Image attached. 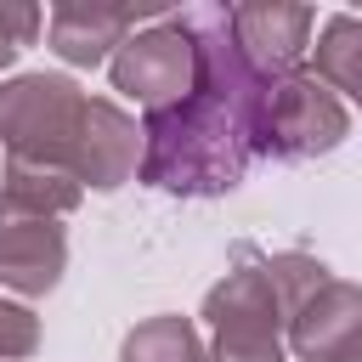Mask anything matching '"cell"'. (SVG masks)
Instances as JSON below:
<instances>
[{"label":"cell","instance_id":"obj_10","mask_svg":"<svg viewBox=\"0 0 362 362\" xmlns=\"http://www.w3.org/2000/svg\"><path fill=\"white\" fill-rule=\"evenodd\" d=\"M311 28H317V11L311 6H232V34H238L243 57L266 79L294 74Z\"/></svg>","mask_w":362,"mask_h":362},{"label":"cell","instance_id":"obj_12","mask_svg":"<svg viewBox=\"0 0 362 362\" xmlns=\"http://www.w3.org/2000/svg\"><path fill=\"white\" fill-rule=\"evenodd\" d=\"M317 79L362 107V17H328L317 40Z\"/></svg>","mask_w":362,"mask_h":362},{"label":"cell","instance_id":"obj_11","mask_svg":"<svg viewBox=\"0 0 362 362\" xmlns=\"http://www.w3.org/2000/svg\"><path fill=\"white\" fill-rule=\"evenodd\" d=\"M0 204L11 209H34V215H68L79 204V181L62 170H34V164H6L0 175Z\"/></svg>","mask_w":362,"mask_h":362},{"label":"cell","instance_id":"obj_8","mask_svg":"<svg viewBox=\"0 0 362 362\" xmlns=\"http://www.w3.org/2000/svg\"><path fill=\"white\" fill-rule=\"evenodd\" d=\"M45 28H51V51L74 68H96V62H113V51L141 28V17L130 6H85V0H62L45 11Z\"/></svg>","mask_w":362,"mask_h":362},{"label":"cell","instance_id":"obj_14","mask_svg":"<svg viewBox=\"0 0 362 362\" xmlns=\"http://www.w3.org/2000/svg\"><path fill=\"white\" fill-rule=\"evenodd\" d=\"M40 345V317L28 305H11L0 300V362H17V356H34Z\"/></svg>","mask_w":362,"mask_h":362},{"label":"cell","instance_id":"obj_13","mask_svg":"<svg viewBox=\"0 0 362 362\" xmlns=\"http://www.w3.org/2000/svg\"><path fill=\"white\" fill-rule=\"evenodd\" d=\"M119 362H209V356L187 317H147L124 334Z\"/></svg>","mask_w":362,"mask_h":362},{"label":"cell","instance_id":"obj_3","mask_svg":"<svg viewBox=\"0 0 362 362\" xmlns=\"http://www.w3.org/2000/svg\"><path fill=\"white\" fill-rule=\"evenodd\" d=\"M215 351L209 362H283V300L272 283V266L255 243L232 249V272L204 300Z\"/></svg>","mask_w":362,"mask_h":362},{"label":"cell","instance_id":"obj_6","mask_svg":"<svg viewBox=\"0 0 362 362\" xmlns=\"http://www.w3.org/2000/svg\"><path fill=\"white\" fill-rule=\"evenodd\" d=\"M288 351L300 362H362V288L328 277L305 305H294Z\"/></svg>","mask_w":362,"mask_h":362},{"label":"cell","instance_id":"obj_15","mask_svg":"<svg viewBox=\"0 0 362 362\" xmlns=\"http://www.w3.org/2000/svg\"><path fill=\"white\" fill-rule=\"evenodd\" d=\"M11 57H17V45H11V40H6V34H0V68H6V62H11Z\"/></svg>","mask_w":362,"mask_h":362},{"label":"cell","instance_id":"obj_4","mask_svg":"<svg viewBox=\"0 0 362 362\" xmlns=\"http://www.w3.org/2000/svg\"><path fill=\"white\" fill-rule=\"evenodd\" d=\"M113 90L136 96L147 113H164L175 102L192 96L198 85V40H192V23L187 11H158L147 17L119 51H113Z\"/></svg>","mask_w":362,"mask_h":362},{"label":"cell","instance_id":"obj_2","mask_svg":"<svg viewBox=\"0 0 362 362\" xmlns=\"http://www.w3.org/2000/svg\"><path fill=\"white\" fill-rule=\"evenodd\" d=\"M85 119H90V96L62 74H23L0 85V141L11 164L74 175Z\"/></svg>","mask_w":362,"mask_h":362},{"label":"cell","instance_id":"obj_9","mask_svg":"<svg viewBox=\"0 0 362 362\" xmlns=\"http://www.w3.org/2000/svg\"><path fill=\"white\" fill-rule=\"evenodd\" d=\"M136 170H141V130H136V119L119 113L113 102L90 96V119H85V136H79L74 181L113 192V187H124Z\"/></svg>","mask_w":362,"mask_h":362},{"label":"cell","instance_id":"obj_7","mask_svg":"<svg viewBox=\"0 0 362 362\" xmlns=\"http://www.w3.org/2000/svg\"><path fill=\"white\" fill-rule=\"evenodd\" d=\"M62 266H68L62 221L0 204V283L17 294H45L62 283Z\"/></svg>","mask_w":362,"mask_h":362},{"label":"cell","instance_id":"obj_1","mask_svg":"<svg viewBox=\"0 0 362 362\" xmlns=\"http://www.w3.org/2000/svg\"><path fill=\"white\" fill-rule=\"evenodd\" d=\"M187 23L198 40V85L187 102L147 113L136 175L187 198H215V192H232L249 158L260 153L272 79L243 57L232 34V6H192Z\"/></svg>","mask_w":362,"mask_h":362},{"label":"cell","instance_id":"obj_5","mask_svg":"<svg viewBox=\"0 0 362 362\" xmlns=\"http://www.w3.org/2000/svg\"><path fill=\"white\" fill-rule=\"evenodd\" d=\"M351 130L345 102L317 79V74H283L272 79V102L260 119V153L266 158H317L328 147H339Z\"/></svg>","mask_w":362,"mask_h":362}]
</instances>
